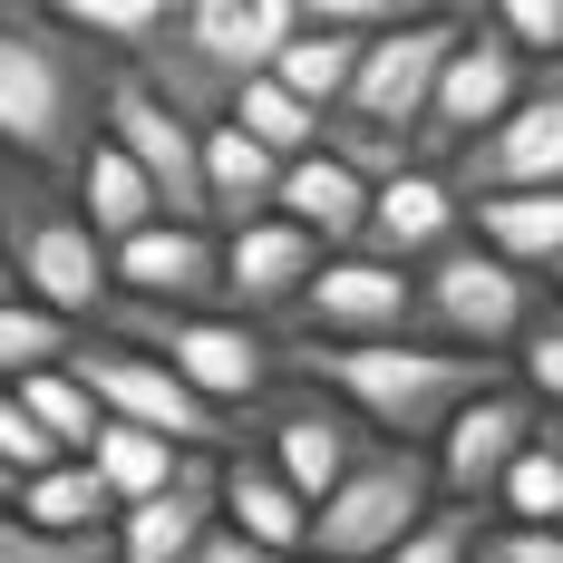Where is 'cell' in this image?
I'll use <instances>...</instances> for the list:
<instances>
[{
	"mask_svg": "<svg viewBox=\"0 0 563 563\" xmlns=\"http://www.w3.org/2000/svg\"><path fill=\"white\" fill-rule=\"evenodd\" d=\"M126 58L68 30L49 0H0V146L30 175H78L108 136V88Z\"/></svg>",
	"mask_w": 563,
	"mask_h": 563,
	"instance_id": "obj_1",
	"label": "cell"
},
{
	"mask_svg": "<svg viewBox=\"0 0 563 563\" xmlns=\"http://www.w3.org/2000/svg\"><path fill=\"white\" fill-rule=\"evenodd\" d=\"M282 369L311 379V389H331V398H350L379 438H408V448H438L466 398L506 389V360H496V350H456V340H428V331H398V340H282Z\"/></svg>",
	"mask_w": 563,
	"mask_h": 563,
	"instance_id": "obj_2",
	"label": "cell"
},
{
	"mask_svg": "<svg viewBox=\"0 0 563 563\" xmlns=\"http://www.w3.org/2000/svg\"><path fill=\"white\" fill-rule=\"evenodd\" d=\"M0 233H10V263H20V291H30V301L68 311L78 331L108 321V301H117V243L88 224L78 195H58V175L10 166V185H0Z\"/></svg>",
	"mask_w": 563,
	"mask_h": 563,
	"instance_id": "obj_3",
	"label": "cell"
},
{
	"mask_svg": "<svg viewBox=\"0 0 563 563\" xmlns=\"http://www.w3.org/2000/svg\"><path fill=\"white\" fill-rule=\"evenodd\" d=\"M438 448H408V438H369L360 466L340 476L321 515H311V563H389L428 515H438Z\"/></svg>",
	"mask_w": 563,
	"mask_h": 563,
	"instance_id": "obj_4",
	"label": "cell"
},
{
	"mask_svg": "<svg viewBox=\"0 0 563 563\" xmlns=\"http://www.w3.org/2000/svg\"><path fill=\"white\" fill-rule=\"evenodd\" d=\"M98 331V321H88ZM108 331H126L136 350H156L175 379H195V389L214 398V408H253V398L282 379V350L263 340V321H243V311H175V301H108Z\"/></svg>",
	"mask_w": 563,
	"mask_h": 563,
	"instance_id": "obj_5",
	"label": "cell"
},
{
	"mask_svg": "<svg viewBox=\"0 0 563 563\" xmlns=\"http://www.w3.org/2000/svg\"><path fill=\"white\" fill-rule=\"evenodd\" d=\"M544 321V282L506 263L496 243H448L418 263V331L456 340V350H515Z\"/></svg>",
	"mask_w": 563,
	"mask_h": 563,
	"instance_id": "obj_6",
	"label": "cell"
},
{
	"mask_svg": "<svg viewBox=\"0 0 563 563\" xmlns=\"http://www.w3.org/2000/svg\"><path fill=\"white\" fill-rule=\"evenodd\" d=\"M68 369L98 389L108 418H136V428H156V438H175V448H205V456L233 448V408H214L195 379H175L156 350H136V340L108 331V321H98V331H78Z\"/></svg>",
	"mask_w": 563,
	"mask_h": 563,
	"instance_id": "obj_7",
	"label": "cell"
},
{
	"mask_svg": "<svg viewBox=\"0 0 563 563\" xmlns=\"http://www.w3.org/2000/svg\"><path fill=\"white\" fill-rule=\"evenodd\" d=\"M108 136L156 175V195H166L175 224H214V195H205V126L175 108L136 58L117 68V88H108Z\"/></svg>",
	"mask_w": 563,
	"mask_h": 563,
	"instance_id": "obj_8",
	"label": "cell"
},
{
	"mask_svg": "<svg viewBox=\"0 0 563 563\" xmlns=\"http://www.w3.org/2000/svg\"><path fill=\"white\" fill-rule=\"evenodd\" d=\"M456 40H466V10H428V20L379 30V40L360 49V78H350V98H340V108L369 117V126L418 136V126H428V108H438V78H448Z\"/></svg>",
	"mask_w": 563,
	"mask_h": 563,
	"instance_id": "obj_9",
	"label": "cell"
},
{
	"mask_svg": "<svg viewBox=\"0 0 563 563\" xmlns=\"http://www.w3.org/2000/svg\"><path fill=\"white\" fill-rule=\"evenodd\" d=\"M418 331V263H389V253H331L311 291L291 301V340H398Z\"/></svg>",
	"mask_w": 563,
	"mask_h": 563,
	"instance_id": "obj_10",
	"label": "cell"
},
{
	"mask_svg": "<svg viewBox=\"0 0 563 563\" xmlns=\"http://www.w3.org/2000/svg\"><path fill=\"white\" fill-rule=\"evenodd\" d=\"M456 195L486 205V195H534V185H563V58H534V88L525 108L496 117L466 156H448Z\"/></svg>",
	"mask_w": 563,
	"mask_h": 563,
	"instance_id": "obj_11",
	"label": "cell"
},
{
	"mask_svg": "<svg viewBox=\"0 0 563 563\" xmlns=\"http://www.w3.org/2000/svg\"><path fill=\"white\" fill-rule=\"evenodd\" d=\"M525 88H534V58L515 49L496 20H486V30H466L456 58H448V78H438V108H428V126H418V156H428V166L466 156L496 117L525 108Z\"/></svg>",
	"mask_w": 563,
	"mask_h": 563,
	"instance_id": "obj_12",
	"label": "cell"
},
{
	"mask_svg": "<svg viewBox=\"0 0 563 563\" xmlns=\"http://www.w3.org/2000/svg\"><path fill=\"white\" fill-rule=\"evenodd\" d=\"M534 428H544V398L515 389V379L466 398L448 418V438H438V486H448L456 506H496V486L515 476V456L534 448Z\"/></svg>",
	"mask_w": 563,
	"mask_h": 563,
	"instance_id": "obj_13",
	"label": "cell"
},
{
	"mask_svg": "<svg viewBox=\"0 0 563 563\" xmlns=\"http://www.w3.org/2000/svg\"><path fill=\"white\" fill-rule=\"evenodd\" d=\"M331 263V243L291 214H253V224H224V311L243 321H291V301L311 291V273Z\"/></svg>",
	"mask_w": 563,
	"mask_h": 563,
	"instance_id": "obj_14",
	"label": "cell"
},
{
	"mask_svg": "<svg viewBox=\"0 0 563 563\" xmlns=\"http://www.w3.org/2000/svg\"><path fill=\"white\" fill-rule=\"evenodd\" d=\"M117 291L126 301H175V311H224V224H146L117 243Z\"/></svg>",
	"mask_w": 563,
	"mask_h": 563,
	"instance_id": "obj_15",
	"label": "cell"
},
{
	"mask_svg": "<svg viewBox=\"0 0 563 563\" xmlns=\"http://www.w3.org/2000/svg\"><path fill=\"white\" fill-rule=\"evenodd\" d=\"M369 438H379V428H369L350 398H331V389H311V379H301V398H282V408H273V438H263V448H273V466L311 496V506H321L340 476L360 466Z\"/></svg>",
	"mask_w": 563,
	"mask_h": 563,
	"instance_id": "obj_16",
	"label": "cell"
},
{
	"mask_svg": "<svg viewBox=\"0 0 563 563\" xmlns=\"http://www.w3.org/2000/svg\"><path fill=\"white\" fill-rule=\"evenodd\" d=\"M224 525V456H185L166 496L146 506H117V563H195V544Z\"/></svg>",
	"mask_w": 563,
	"mask_h": 563,
	"instance_id": "obj_17",
	"label": "cell"
},
{
	"mask_svg": "<svg viewBox=\"0 0 563 563\" xmlns=\"http://www.w3.org/2000/svg\"><path fill=\"white\" fill-rule=\"evenodd\" d=\"M466 243V195H456L448 166H418L389 175L379 185V205H369V253H389V263H428V253H448Z\"/></svg>",
	"mask_w": 563,
	"mask_h": 563,
	"instance_id": "obj_18",
	"label": "cell"
},
{
	"mask_svg": "<svg viewBox=\"0 0 563 563\" xmlns=\"http://www.w3.org/2000/svg\"><path fill=\"white\" fill-rule=\"evenodd\" d=\"M311 515H321V506L273 466V448H233L224 456V525H243L253 544H273V554H311Z\"/></svg>",
	"mask_w": 563,
	"mask_h": 563,
	"instance_id": "obj_19",
	"label": "cell"
},
{
	"mask_svg": "<svg viewBox=\"0 0 563 563\" xmlns=\"http://www.w3.org/2000/svg\"><path fill=\"white\" fill-rule=\"evenodd\" d=\"M369 205H379V185H369V175H350L331 146L291 156V175H282V214H291V224H311L331 253H360V243H369Z\"/></svg>",
	"mask_w": 563,
	"mask_h": 563,
	"instance_id": "obj_20",
	"label": "cell"
},
{
	"mask_svg": "<svg viewBox=\"0 0 563 563\" xmlns=\"http://www.w3.org/2000/svg\"><path fill=\"white\" fill-rule=\"evenodd\" d=\"M282 175H291V156H273L263 136H243L233 117H214V126H205V195H214V224L282 214Z\"/></svg>",
	"mask_w": 563,
	"mask_h": 563,
	"instance_id": "obj_21",
	"label": "cell"
},
{
	"mask_svg": "<svg viewBox=\"0 0 563 563\" xmlns=\"http://www.w3.org/2000/svg\"><path fill=\"white\" fill-rule=\"evenodd\" d=\"M68 195L88 205V224L108 233V243H126V233H146V224H166V195H156V175L136 166L117 136H98V156L68 175Z\"/></svg>",
	"mask_w": 563,
	"mask_h": 563,
	"instance_id": "obj_22",
	"label": "cell"
},
{
	"mask_svg": "<svg viewBox=\"0 0 563 563\" xmlns=\"http://www.w3.org/2000/svg\"><path fill=\"white\" fill-rule=\"evenodd\" d=\"M466 224H476V243H496L506 263L554 273V263H563V185H534V195H486V205H466Z\"/></svg>",
	"mask_w": 563,
	"mask_h": 563,
	"instance_id": "obj_23",
	"label": "cell"
},
{
	"mask_svg": "<svg viewBox=\"0 0 563 563\" xmlns=\"http://www.w3.org/2000/svg\"><path fill=\"white\" fill-rule=\"evenodd\" d=\"M20 515L40 534H117V496H108V476L88 456H58L40 476H20Z\"/></svg>",
	"mask_w": 563,
	"mask_h": 563,
	"instance_id": "obj_24",
	"label": "cell"
},
{
	"mask_svg": "<svg viewBox=\"0 0 563 563\" xmlns=\"http://www.w3.org/2000/svg\"><path fill=\"white\" fill-rule=\"evenodd\" d=\"M185 456H195V448H175V438L136 428V418H108V428H98V448H88V466L108 476L117 506H146V496H166L175 476H185Z\"/></svg>",
	"mask_w": 563,
	"mask_h": 563,
	"instance_id": "obj_25",
	"label": "cell"
},
{
	"mask_svg": "<svg viewBox=\"0 0 563 563\" xmlns=\"http://www.w3.org/2000/svg\"><path fill=\"white\" fill-rule=\"evenodd\" d=\"M360 49H369L360 30H311V20H301V30H291V49L273 58V78H282V88H301L311 108H340V98H350V78H360Z\"/></svg>",
	"mask_w": 563,
	"mask_h": 563,
	"instance_id": "obj_26",
	"label": "cell"
},
{
	"mask_svg": "<svg viewBox=\"0 0 563 563\" xmlns=\"http://www.w3.org/2000/svg\"><path fill=\"white\" fill-rule=\"evenodd\" d=\"M321 117H331V108H311L301 88H282L273 68L233 88V126H243V136H263L273 156H311V146H321Z\"/></svg>",
	"mask_w": 563,
	"mask_h": 563,
	"instance_id": "obj_27",
	"label": "cell"
},
{
	"mask_svg": "<svg viewBox=\"0 0 563 563\" xmlns=\"http://www.w3.org/2000/svg\"><path fill=\"white\" fill-rule=\"evenodd\" d=\"M10 389H20V408H30V418H40V428H49V438H58L68 456H88V448H98L108 408H98V389H88V379H78L68 360H49V369H30V379H10Z\"/></svg>",
	"mask_w": 563,
	"mask_h": 563,
	"instance_id": "obj_28",
	"label": "cell"
},
{
	"mask_svg": "<svg viewBox=\"0 0 563 563\" xmlns=\"http://www.w3.org/2000/svg\"><path fill=\"white\" fill-rule=\"evenodd\" d=\"M68 30H88V40H108L117 58H136V49H156L175 20H185V0H49Z\"/></svg>",
	"mask_w": 563,
	"mask_h": 563,
	"instance_id": "obj_29",
	"label": "cell"
},
{
	"mask_svg": "<svg viewBox=\"0 0 563 563\" xmlns=\"http://www.w3.org/2000/svg\"><path fill=\"white\" fill-rule=\"evenodd\" d=\"M78 350V321L68 311H49V301H0V379H30V369H49V360H68Z\"/></svg>",
	"mask_w": 563,
	"mask_h": 563,
	"instance_id": "obj_30",
	"label": "cell"
},
{
	"mask_svg": "<svg viewBox=\"0 0 563 563\" xmlns=\"http://www.w3.org/2000/svg\"><path fill=\"white\" fill-rule=\"evenodd\" d=\"M496 515H525V525H563V428L544 418L534 448L515 456V476L496 486Z\"/></svg>",
	"mask_w": 563,
	"mask_h": 563,
	"instance_id": "obj_31",
	"label": "cell"
},
{
	"mask_svg": "<svg viewBox=\"0 0 563 563\" xmlns=\"http://www.w3.org/2000/svg\"><path fill=\"white\" fill-rule=\"evenodd\" d=\"M321 146H331L350 175H369V185H389V175L418 166V136H398V126H369V117H350V108L321 117Z\"/></svg>",
	"mask_w": 563,
	"mask_h": 563,
	"instance_id": "obj_32",
	"label": "cell"
},
{
	"mask_svg": "<svg viewBox=\"0 0 563 563\" xmlns=\"http://www.w3.org/2000/svg\"><path fill=\"white\" fill-rule=\"evenodd\" d=\"M0 563H117V534H40L20 506H0Z\"/></svg>",
	"mask_w": 563,
	"mask_h": 563,
	"instance_id": "obj_33",
	"label": "cell"
},
{
	"mask_svg": "<svg viewBox=\"0 0 563 563\" xmlns=\"http://www.w3.org/2000/svg\"><path fill=\"white\" fill-rule=\"evenodd\" d=\"M428 10H438V0H301L311 30H360V40H379L398 20H428Z\"/></svg>",
	"mask_w": 563,
	"mask_h": 563,
	"instance_id": "obj_34",
	"label": "cell"
},
{
	"mask_svg": "<svg viewBox=\"0 0 563 563\" xmlns=\"http://www.w3.org/2000/svg\"><path fill=\"white\" fill-rule=\"evenodd\" d=\"M486 20H496L525 58H563V0H486Z\"/></svg>",
	"mask_w": 563,
	"mask_h": 563,
	"instance_id": "obj_35",
	"label": "cell"
},
{
	"mask_svg": "<svg viewBox=\"0 0 563 563\" xmlns=\"http://www.w3.org/2000/svg\"><path fill=\"white\" fill-rule=\"evenodd\" d=\"M476 563H563V525H525V515H496L476 534Z\"/></svg>",
	"mask_w": 563,
	"mask_h": 563,
	"instance_id": "obj_36",
	"label": "cell"
},
{
	"mask_svg": "<svg viewBox=\"0 0 563 563\" xmlns=\"http://www.w3.org/2000/svg\"><path fill=\"white\" fill-rule=\"evenodd\" d=\"M0 456H10L20 476H40V466H58V456H68L49 428H40V418L20 408V389H10V379H0Z\"/></svg>",
	"mask_w": 563,
	"mask_h": 563,
	"instance_id": "obj_37",
	"label": "cell"
},
{
	"mask_svg": "<svg viewBox=\"0 0 563 563\" xmlns=\"http://www.w3.org/2000/svg\"><path fill=\"white\" fill-rule=\"evenodd\" d=\"M515 350H525V360H515V369H525V389L544 398V408H563V311H544Z\"/></svg>",
	"mask_w": 563,
	"mask_h": 563,
	"instance_id": "obj_38",
	"label": "cell"
},
{
	"mask_svg": "<svg viewBox=\"0 0 563 563\" xmlns=\"http://www.w3.org/2000/svg\"><path fill=\"white\" fill-rule=\"evenodd\" d=\"M195 563H311V554H273V544H253L243 525H214V534L195 544Z\"/></svg>",
	"mask_w": 563,
	"mask_h": 563,
	"instance_id": "obj_39",
	"label": "cell"
},
{
	"mask_svg": "<svg viewBox=\"0 0 563 563\" xmlns=\"http://www.w3.org/2000/svg\"><path fill=\"white\" fill-rule=\"evenodd\" d=\"M0 301H20V263H10V233H0Z\"/></svg>",
	"mask_w": 563,
	"mask_h": 563,
	"instance_id": "obj_40",
	"label": "cell"
},
{
	"mask_svg": "<svg viewBox=\"0 0 563 563\" xmlns=\"http://www.w3.org/2000/svg\"><path fill=\"white\" fill-rule=\"evenodd\" d=\"M0 506H20V466L10 456H0Z\"/></svg>",
	"mask_w": 563,
	"mask_h": 563,
	"instance_id": "obj_41",
	"label": "cell"
},
{
	"mask_svg": "<svg viewBox=\"0 0 563 563\" xmlns=\"http://www.w3.org/2000/svg\"><path fill=\"white\" fill-rule=\"evenodd\" d=\"M448 10H486V0H448Z\"/></svg>",
	"mask_w": 563,
	"mask_h": 563,
	"instance_id": "obj_42",
	"label": "cell"
},
{
	"mask_svg": "<svg viewBox=\"0 0 563 563\" xmlns=\"http://www.w3.org/2000/svg\"><path fill=\"white\" fill-rule=\"evenodd\" d=\"M0 185H10V146H0Z\"/></svg>",
	"mask_w": 563,
	"mask_h": 563,
	"instance_id": "obj_43",
	"label": "cell"
},
{
	"mask_svg": "<svg viewBox=\"0 0 563 563\" xmlns=\"http://www.w3.org/2000/svg\"><path fill=\"white\" fill-rule=\"evenodd\" d=\"M554 291H563V263H554Z\"/></svg>",
	"mask_w": 563,
	"mask_h": 563,
	"instance_id": "obj_44",
	"label": "cell"
}]
</instances>
